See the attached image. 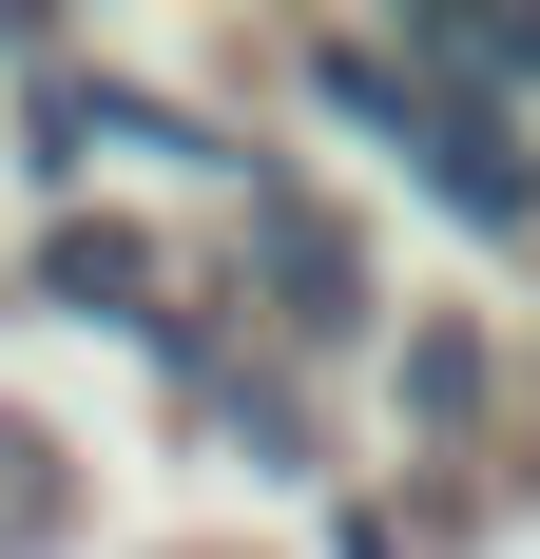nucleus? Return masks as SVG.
I'll list each match as a JSON object with an SVG mask.
<instances>
[{
	"instance_id": "3",
	"label": "nucleus",
	"mask_w": 540,
	"mask_h": 559,
	"mask_svg": "<svg viewBox=\"0 0 540 559\" xmlns=\"http://www.w3.org/2000/svg\"><path fill=\"white\" fill-rule=\"evenodd\" d=\"M58 540V463L20 444V405H0V559H39Z\"/></svg>"
},
{
	"instance_id": "1",
	"label": "nucleus",
	"mask_w": 540,
	"mask_h": 559,
	"mask_svg": "<svg viewBox=\"0 0 540 559\" xmlns=\"http://www.w3.org/2000/svg\"><path fill=\"white\" fill-rule=\"evenodd\" d=\"M39 271H58V309H116V329H136V309H155V251H136V231H97V213L58 231Z\"/></svg>"
},
{
	"instance_id": "4",
	"label": "nucleus",
	"mask_w": 540,
	"mask_h": 559,
	"mask_svg": "<svg viewBox=\"0 0 540 559\" xmlns=\"http://www.w3.org/2000/svg\"><path fill=\"white\" fill-rule=\"evenodd\" d=\"M406 405L463 425V405H483V347H463V329H406Z\"/></svg>"
},
{
	"instance_id": "2",
	"label": "nucleus",
	"mask_w": 540,
	"mask_h": 559,
	"mask_svg": "<svg viewBox=\"0 0 540 559\" xmlns=\"http://www.w3.org/2000/svg\"><path fill=\"white\" fill-rule=\"evenodd\" d=\"M270 289H290V329H348V231L270 213Z\"/></svg>"
}]
</instances>
